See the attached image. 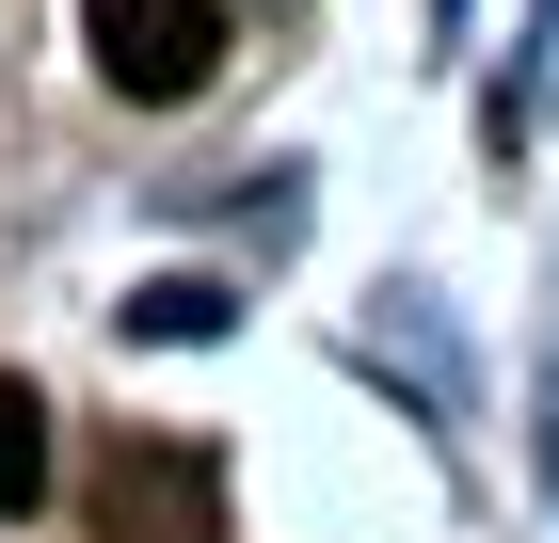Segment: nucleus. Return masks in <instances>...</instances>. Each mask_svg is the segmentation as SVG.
<instances>
[{"label":"nucleus","instance_id":"nucleus-1","mask_svg":"<svg viewBox=\"0 0 559 543\" xmlns=\"http://www.w3.org/2000/svg\"><path fill=\"white\" fill-rule=\"evenodd\" d=\"M81 496H96V543H224V463L176 432H112Z\"/></svg>","mask_w":559,"mask_h":543},{"label":"nucleus","instance_id":"nucleus-2","mask_svg":"<svg viewBox=\"0 0 559 543\" xmlns=\"http://www.w3.org/2000/svg\"><path fill=\"white\" fill-rule=\"evenodd\" d=\"M81 48L112 96H192L224 64V0H81Z\"/></svg>","mask_w":559,"mask_h":543},{"label":"nucleus","instance_id":"nucleus-3","mask_svg":"<svg viewBox=\"0 0 559 543\" xmlns=\"http://www.w3.org/2000/svg\"><path fill=\"white\" fill-rule=\"evenodd\" d=\"M0 511H48V400L0 368Z\"/></svg>","mask_w":559,"mask_h":543},{"label":"nucleus","instance_id":"nucleus-4","mask_svg":"<svg viewBox=\"0 0 559 543\" xmlns=\"http://www.w3.org/2000/svg\"><path fill=\"white\" fill-rule=\"evenodd\" d=\"M209 320H224L209 288H144V304H129V335H209Z\"/></svg>","mask_w":559,"mask_h":543}]
</instances>
